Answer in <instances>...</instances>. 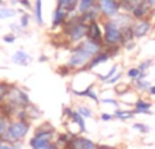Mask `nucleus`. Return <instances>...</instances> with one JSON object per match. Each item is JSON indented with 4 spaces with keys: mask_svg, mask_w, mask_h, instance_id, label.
<instances>
[{
    "mask_svg": "<svg viewBox=\"0 0 155 149\" xmlns=\"http://www.w3.org/2000/svg\"><path fill=\"white\" fill-rule=\"evenodd\" d=\"M27 132H29V125L26 122H23V121H19V122H15L8 126V129L5 130V133L2 137L4 141L14 142V141H18V140L23 138Z\"/></svg>",
    "mask_w": 155,
    "mask_h": 149,
    "instance_id": "obj_1",
    "label": "nucleus"
},
{
    "mask_svg": "<svg viewBox=\"0 0 155 149\" xmlns=\"http://www.w3.org/2000/svg\"><path fill=\"white\" fill-rule=\"evenodd\" d=\"M105 41L110 45H114L118 41H121V30L118 29L117 23L107 22L105 24Z\"/></svg>",
    "mask_w": 155,
    "mask_h": 149,
    "instance_id": "obj_2",
    "label": "nucleus"
},
{
    "mask_svg": "<svg viewBox=\"0 0 155 149\" xmlns=\"http://www.w3.org/2000/svg\"><path fill=\"white\" fill-rule=\"evenodd\" d=\"M91 60V56L84 52L82 48H79L78 50H75V53L71 56V60H70V65L71 67H82L84 65L86 62H88Z\"/></svg>",
    "mask_w": 155,
    "mask_h": 149,
    "instance_id": "obj_3",
    "label": "nucleus"
},
{
    "mask_svg": "<svg viewBox=\"0 0 155 149\" xmlns=\"http://www.w3.org/2000/svg\"><path fill=\"white\" fill-rule=\"evenodd\" d=\"M52 138V132H44V133H38L34 138L30 141V145L33 149H41L44 147H48L49 141Z\"/></svg>",
    "mask_w": 155,
    "mask_h": 149,
    "instance_id": "obj_4",
    "label": "nucleus"
},
{
    "mask_svg": "<svg viewBox=\"0 0 155 149\" xmlns=\"http://www.w3.org/2000/svg\"><path fill=\"white\" fill-rule=\"evenodd\" d=\"M118 7L120 5L114 2V0H99V8L102 10V12L107 16H113L117 14Z\"/></svg>",
    "mask_w": 155,
    "mask_h": 149,
    "instance_id": "obj_5",
    "label": "nucleus"
},
{
    "mask_svg": "<svg viewBox=\"0 0 155 149\" xmlns=\"http://www.w3.org/2000/svg\"><path fill=\"white\" fill-rule=\"evenodd\" d=\"M68 33H70L71 40H72V41H79L80 38H83L86 35L87 29H86V26L82 23V22H79V23L72 24V27L68 30Z\"/></svg>",
    "mask_w": 155,
    "mask_h": 149,
    "instance_id": "obj_6",
    "label": "nucleus"
},
{
    "mask_svg": "<svg viewBox=\"0 0 155 149\" xmlns=\"http://www.w3.org/2000/svg\"><path fill=\"white\" fill-rule=\"evenodd\" d=\"M87 37L90 41H94V42H101L102 40V33H101V29H99V26L95 23V22H93V23H90L87 26Z\"/></svg>",
    "mask_w": 155,
    "mask_h": 149,
    "instance_id": "obj_7",
    "label": "nucleus"
},
{
    "mask_svg": "<svg viewBox=\"0 0 155 149\" xmlns=\"http://www.w3.org/2000/svg\"><path fill=\"white\" fill-rule=\"evenodd\" d=\"M71 149H95L94 142L86 138H75L70 145Z\"/></svg>",
    "mask_w": 155,
    "mask_h": 149,
    "instance_id": "obj_8",
    "label": "nucleus"
},
{
    "mask_svg": "<svg viewBox=\"0 0 155 149\" xmlns=\"http://www.w3.org/2000/svg\"><path fill=\"white\" fill-rule=\"evenodd\" d=\"M150 22L147 21H140L136 26H134V35L135 37H143L148 33L150 30Z\"/></svg>",
    "mask_w": 155,
    "mask_h": 149,
    "instance_id": "obj_9",
    "label": "nucleus"
},
{
    "mask_svg": "<svg viewBox=\"0 0 155 149\" xmlns=\"http://www.w3.org/2000/svg\"><path fill=\"white\" fill-rule=\"evenodd\" d=\"M80 48L83 49L84 52H87L90 56H94V54H97L99 50H101V46H99L98 42H94V41H86L84 43H83Z\"/></svg>",
    "mask_w": 155,
    "mask_h": 149,
    "instance_id": "obj_10",
    "label": "nucleus"
},
{
    "mask_svg": "<svg viewBox=\"0 0 155 149\" xmlns=\"http://www.w3.org/2000/svg\"><path fill=\"white\" fill-rule=\"evenodd\" d=\"M148 10H150V5L146 4L143 0H140L139 4L136 5V8H135L132 12H134V16H136V18L142 19V18H144V16H146V14H147Z\"/></svg>",
    "mask_w": 155,
    "mask_h": 149,
    "instance_id": "obj_11",
    "label": "nucleus"
},
{
    "mask_svg": "<svg viewBox=\"0 0 155 149\" xmlns=\"http://www.w3.org/2000/svg\"><path fill=\"white\" fill-rule=\"evenodd\" d=\"M29 60H30V57L27 56L25 52H21V50L16 52V53L12 56V61L18 65H26L27 62H29Z\"/></svg>",
    "mask_w": 155,
    "mask_h": 149,
    "instance_id": "obj_12",
    "label": "nucleus"
},
{
    "mask_svg": "<svg viewBox=\"0 0 155 149\" xmlns=\"http://www.w3.org/2000/svg\"><path fill=\"white\" fill-rule=\"evenodd\" d=\"M78 0H59V8L63 11H70L75 7Z\"/></svg>",
    "mask_w": 155,
    "mask_h": 149,
    "instance_id": "obj_13",
    "label": "nucleus"
},
{
    "mask_svg": "<svg viewBox=\"0 0 155 149\" xmlns=\"http://www.w3.org/2000/svg\"><path fill=\"white\" fill-rule=\"evenodd\" d=\"M94 7V0H82L79 4L80 12H87Z\"/></svg>",
    "mask_w": 155,
    "mask_h": 149,
    "instance_id": "obj_14",
    "label": "nucleus"
},
{
    "mask_svg": "<svg viewBox=\"0 0 155 149\" xmlns=\"http://www.w3.org/2000/svg\"><path fill=\"white\" fill-rule=\"evenodd\" d=\"M107 59H109V54H107V53L98 54V56H97V57H94V59H93V61H91V64H90V68L95 67V65L101 64V62H105Z\"/></svg>",
    "mask_w": 155,
    "mask_h": 149,
    "instance_id": "obj_15",
    "label": "nucleus"
},
{
    "mask_svg": "<svg viewBox=\"0 0 155 149\" xmlns=\"http://www.w3.org/2000/svg\"><path fill=\"white\" fill-rule=\"evenodd\" d=\"M139 2L140 0H123V2H121V5L128 11H134L135 8H136V5L139 4Z\"/></svg>",
    "mask_w": 155,
    "mask_h": 149,
    "instance_id": "obj_16",
    "label": "nucleus"
},
{
    "mask_svg": "<svg viewBox=\"0 0 155 149\" xmlns=\"http://www.w3.org/2000/svg\"><path fill=\"white\" fill-rule=\"evenodd\" d=\"M64 16H65V12L59 8V10L56 11V14H54V19H53V24H54V26H59V24L64 21Z\"/></svg>",
    "mask_w": 155,
    "mask_h": 149,
    "instance_id": "obj_17",
    "label": "nucleus"
},
{
    "mask_svg": "<svg viewBox=\"0 0 155 149\" xmlns=\"http://www.w3.org/2000/svg\"><path fill=\"white\" fill-rule=\"evenodd\" d=\"M14 15H15V11L14 10H10V8H0V19H7Z\"/></svg>",
    "mask_w": 155,
    "mask_h": 149,
    "instance_id": "obj_18",
    "label": "nucleus"
},
{
    "mask_svg": "<svg viewBox=\"0 0 155 149\" xmlns=\"http://www.w3.org/2000/svg\"><path fill=\"white\" fill-rule=\"evenodd\" d=\"M72 117H74V119L76 121V123L80 126V129H82V132H84L86 130V128H84V122H83V119L80 118V115H79V113H74L72 114Z\"/></svg>",
    "mask_w": 155,
    "mask_h": 149,
    "instance_id": "obj_19",
    "label": "nucleus"
},
{
    "mask_svg": "<svg viewBox=\"0 0 155 149\" xmlns=\"http://www.w3.org/2000/svg\"><path fill=\"white\" fill-rule=\"evenodd\" d=\"M8 129L7 126V119H5L4 117H0V136H3V134L5 133V130Z\"/></svg>",
    "mask_w": 155,
    "mask_h": 149,
    "instance_id": "obj_20",
    "label": "nucleus"
},
{
    "mask_svg": "<svg viewBox=\"0 0 155 149\" xmlns=\"http://www.w3.org/2000/svg\"><path fill=\"white\" fill-rule=\"evenodd\" d=\"M8 88H10V85L5 84V83H2V84H0V100H2V99L7 95Z\"/></svg>",
    "mask_w": 155,
    "mask_h": 149,
    "instance_id": "obj_21",
    "label": "nucleus"
},
{
    "mask_svg": "<svg viewBox=\"0 0 155 149\" xmlns=\"http://www.w3.org/2000/svg\"><path fill=\"white\" fill-rule=\"evenodd\" d=\"M150 107H151V104L147 103V102H143L142 99L136 103V109H139V110H150Z\"/></svg>",
    "mask_w": 155,
    "mask_h": 149,
    "instance_id": "obj_22",
    "label": "nucleus"
},
{
    "mask_svg": "<svg viewBox=\"0 0 155 149\" xmlns=\"http://www.w3.org/2000/svg\"><path fill=\"white\" fill-rule=\"evenodd\" d=\"M128 76L132 77V79H137V77L140 76L139 68H132V69H129V71H128Z\"/></svg>",
    "mask_w": 155,
    "mask_h": 149,
    "instance_id": "obj_23",
    "label": "nucleus"
},
{
    "mask_svg": "<svg viewBox=\"0 0 155 149\" xmlns=\"http://www.w3.org/2000/svg\"><path fill=\"white\" fill-rule=\"evenodd\" d=\"M116 115H117L118 118H121V119H128V118L132 117V113H127V111H116Z\"/></svg>",
    "mask_w": 155,
    "mask_h": 149,
    "instance_id": "obj_24",
    "label": "nucleus"
},
{
    "mask_svg": "<svg viewBox=\"0 0 155 149\" xmlns=\"http://www.w3.org/2000/svg\"><path fill=\"white\" fill-rule=\"evenodd\" d=\"M79 115H83V117H87V118H90L91 115V111L88 109H84V107H80L79 109Z\"/></svg>",
    "mask_w": 155,
    "mask_h": 149,
    "instance_id": "obj_25",
    "label": "nucleus"
},
{
    "mask_svg": "<svg viewBox=\"0 0 155 149\" xmlns=\"http://www.w3.org/2000/svg\"><path fill=\"white\" fill-rule=\"evenodd\" d=\"M116 71H117V67H113V68H112V69H110V72H109V73H107V74H105V76H101V80H104V81H105V80L110 79V77H112V76H113V74H114V73H116Z\"/></svg>",
    "mask_w": 155,
    "mask_h": 149,
    "instance_id": "obj_26",
    "label": "nucleus"
},
{
    "mask_svg": "<svg viewBox=\"0 0 155 149\" xmlns=\"http://www.w3.org/2000/svg\"><path fill=\"white\" fill-rule=\"evenodd\" d=\"M37 21L38 23L42 22V18H41V0H37Z\"/></svg>",
    "mask_w": 155,
    "mask_h": 149,
    "instance_id": "obj_27",
    "label": "nucleus"
},
{
    "mask_svg": "<svg viewBox=\"0 0 155 149\" xmlns=\"http://www.w3.org/2000/svg\"><path fill=\"white\" fill-rule=\"evenodd\" d=\"M137 87H139V90H144V88L148 87V83L147 81H140L139 79H137Z\"/></svg>",
    "mask_w": 155,
    "mask_h": 149,
    "instance_id": "obj_28",
    "label": "nucleus"
},
{
    "mask_svg": "<svg viewBox=\"0 0 155 149\" xmlns=\"http://www.w3.org/2000/svg\"><path fill=\"white\" fill-rule=\"evenodd\" d=\"M150 64H151V61L143 62V64H142V65H140V67H139V71H140V72H143V71H144V69H147V67H148V65H150Z\"/></svg>",
    "mask_w": 155,
    "mask_h": 149,
    "instance_id": "obj_29",
    "label": "nucleus"
},
{
    "mask_svg": "<svg viewBox=\"0 0 155 149\" xmlns=\"http://www.w3.org/2000/svg\"><path fill=\"white\" fill-rule=\"evenodd\" d=\"M134 129H140L142 132H146L147 130V126H143V125H140V123H136V125H134Z\"/></svg>",
    "mask_w": 155,
    "mask_h": 149,
    "instance_id": "obj_30",
    "label": "nucleus"
},
{
    "mask_svg": "<svg viewBox=\"0 0 155 149\" xmlns=\"http://www.w3.org/2000/svg\"><path fill=\"white\" fill-rule=\"evenodd\" d=\"M120 77H121V74H120V73H117V74H116V76H114V77H113V79L107 80V81H109V83H110V84H113V83H116V81H117V80H118V79H120Z\"/></svg>",
    "mask_w": 155,
    "mask_h": 149,
    "instance_id": "obj_31",
    "label": "nucleus"
},
{
    "mask_svg": "<svg viewBox=\"0 0 155 149\" xmlns=\"http://www.w3.org/2000/svg\"><path fill=\"white\" fill-rule=\"evenodd\" d=\"M104 103H110V104H114V106H117V102L113 100V99H104Z\"/></svg>",
    "mask_w": 155,
    "mask_h": 149,
    "instance_id": "obj_32",
    "label": "nucleus"
},
{
    "mask_svg": "<svg viewBox=\"0 0 155 149\" xmlns=\"http://www.w3.org/2000/svg\"><path fill=\"white\" fill-rule=\"evenodd\" d=\"M143 2H144L146 4H148L150 7H153V5H155V0H143Z\"/></svg>",
    "mask_w": 155,
    "mask_h": 149,
    "instance_id": "obj_33",
    "label": "nucleus"
},
{
    "mask_svg": "<svg viewBox=\"0 0 155 149\" xmlns=\"http://www.w3.org/2000/svg\"><path fill=\"white\" fill-rule=\"evenodd\" d=\"M110 118H112V117H110L109 114H102V119H104V121H109Z\"/></svg>",
    "mask_w": 155,
    "mask_h": 149,
    "instance_id": "obj_34",
    "label": "nucleus"
},
{
    "mask_svg": "<svg viewBox=\"0 0 155 149\" xmlns=\"http://www.w3.org/2000/svg\"><path fill=\"white\" fill-rule=\"evenodd\" d=\"M22 26H27V16L22 18Z\"/></svg>",
    "mask_w": 155,
    "mask_h": 149,
    "instance_id": "obj_35",
    "label": "nucleus"
},
{
    "mask_svg": "<svg viewBox=\"0 0 155 149\" xmlns=\"http://www.w3.org/2000/svg\"><path fill=\"white\" fill-rule=\"evenodd\" d=\"M4 41L5 42H14V37H5Z\"/></svg>",
    "mask_w": 155,
    "mask_h": 149,
    "instance_id": "obj_36",
    "label": "nucleus"
},
{
    "mask_svg": "<svg viewBox=\"0 0 155 149\" xmlns=\"http://www.w3.org/2000/svg\"><path fill=\"white\" fill-rule=\"evenodd\" d=\"M97 149H113V148H110V147H106V145H102V147H98Z\"/></svg>",
    "mask_w": 155,
    "mask_h": 149,
    "instance_id": "obj_37",
    "label": "nucleus"
},
{
    "mask_svg": "<svg viewBox=\"0 0 155 149\" xmlns=\"http://www.w3.org/2000/svg\"><path fill=\"white\" fill-rule=\"evenodd\" d=\"M150 92L153 94V95H155V85H154V87H151V88H150Z\"/></svg>",
    "mask_w": 155,
    "mask_h": 149,
    "instance_id": "obj_38",
    "label": "nucleus"
},
{
    "mask_svg": "<svg viewBox=\"0 0 155 149\" xmlns=\"http://www.w3.org/2000/svg\"><path fill=\"white\" fill-rule=\"evenodd\" d=\"M0 149H11V148L7 147V145H2V147H0Z\"/></svg>",
    "mask_w": 155,
    "mask_h": 149,
    "instance_id": "obj_39",
    "label": "nucleus"
},
{
    "mask_svg": "<svg viewBox=\"0 0 155 149\" xmlns=\"http://www.w3.org/2000/svg\"><path fill=\"white\" fill-rule=\"evenodd\" d=\"M48 149H57V148L54 147V145H49V147H48Z\"/></svg>",
    "mask_w": 155,
    "mask_h": 149,
    "instance_id": "obj_40",
    "label": "nucleus"
},
{
    "mask_svg": "<svg viewBox=\"0 0 155 149\" xmlns=\"http://www.w3.org/2000/svg\"><path fill=\"white\" fill-rule=\"evenodd\" d=\"M0 3H2V0H0Z\"/></svg>",
    "mask_w": 155,
    "mask_h": 149,
    "instance_id": "obj_41",
    "label": "nucleus"
},
{
    "mask_svg": "<svg viewBox=\"0 0 155 149\" xmlns=\"http://www.w3.org/2000/svg\"><path fill=\"white\" fill-rule=\"evenodd\" d=\"M0 147H2V145H0Z\"/></svg>",
    "mask_w": 155,
    "mask_h": 149,
    "instance_id": "obj_42",
    "label": "nucleus"
}]
</instances>
